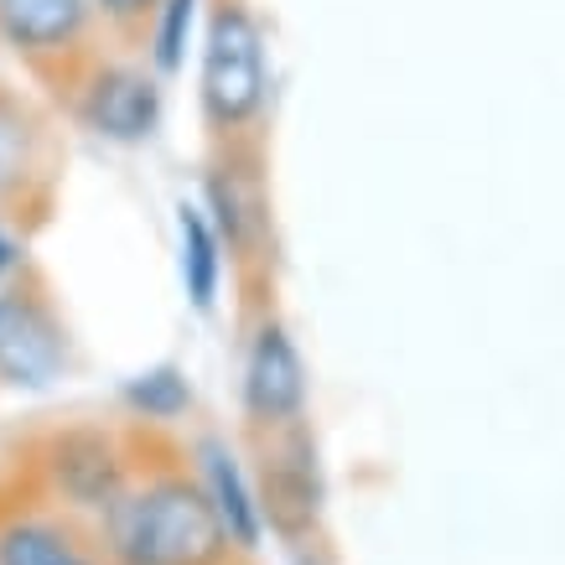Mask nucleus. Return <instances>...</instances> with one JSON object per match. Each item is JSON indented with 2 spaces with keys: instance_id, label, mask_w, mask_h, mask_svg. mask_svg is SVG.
Segmentation results:
<instances>
[{
  "instance_id": "1",
  "label": "nucleus",
  "mask_w": 565,
  "mask_h": 565,
  "mask_svg": "<svg viewBox=\"0 0 565 565\" xmlns=\"http://www.w3.org/2000/svg\"><path fill=\"white\" fill-rule=\"evenodd\" d=\"M109 509V550L120 565H213L228 545L207 493L192 482H156Z\"/></svg>"
},
{
  "instance_id": "2",
  "label": "nucleus",
  "mask_w": 565,
  "mask_h": 565,
  "mask_svg": "<svg viewBox=\"0 0 565 565\" xmlns=\"http://www.w3.org/2000/svg\"><path fill=\"white\" fill-rule=\"evenodd\" d=\"M265 94V57L259 32L244 11H223L207 32L203 52V104L213 120H249Z\"/></svg>"
},
{
  "instance_id": "3",
  "label": "nucleus",
  "mask_w": 565,
  "mask_h": 565,
  "mask_svg": "<svg viewBox=\"0 0 565 565\" xmlns=\"http://www.w3.org/2000/svg\"><path fill=\"white\" fill-rule=\"evenodd\" d=\"M63 374V332L32 296H0V379L17 390H47Z\"/></svg>"
},
{
  "instance_id": "4",
  "label": "nucleus",
  "mask_w": 565,
  "mask_h": 565,
  "mask_svg": "<svg viewBox=\"0 0 565 565\" xmlns=\"http://www.w3.org/2000/svg\"><path fill=\"white\" fill-rule=\"evenodd\" d=\"M84 115L109 140H146L161 120V88L136 68H109L88 88Z\"/></svg>"
},
{
  "instance_id": "5",
  "label": "nucleus",
  "mask_w": 565,
  "mask_h": 565,
  "mask_svg": "<svg viewBox=\"0 0 565 565\" xmlns=\"http://www.w3.org/2000/svg\"><path fill=\"white\" fill-rule=\"evenodd\" d=\"M244 394H249V411L265 415V420H286L301 405L307 379H301V359H296L291 338L280 327L259 332L255 353H249V369H244Z\"/></svg>"
},
{
  "instance_id": "6",
  "label": "nucleus",
  "mask_w": 565,
  "mask_h": 565,
  "mask_svg": "<svg viewBox=\"0 0 565 565\" xmlns=\"http://www.w3.org/2000/svg\"><path fill=\"white\" fill-rule=\"evenodd\" d=\"M88 0H0V36L21 52H52L78 42Z\"/></svg>"
},
{
  "instance_id": "7",
  "label": "nucleus",
  "mask_w": 565,
  "mask_h": 565,
  "mask_svg": "<svg viewBox=\"0 0 565 565\" xmlns=\"http://www.w3.org/2000/svg\"><path fill=\"white\" fill-rule=\"evenodd\" d=\"M203 467H207V503H213V514L223 524V540H234V545H259V503L249 498L239 478V462L223 451L218 441L203 446Z\"/></svg>"
},
{
  "instance_id": "8",
  "label": "nucleus",
  "mask_w": 565,
  "mask_h": 565,
  "mask_svg": "<svg viewBox=\"0 0 565 565\" xmlns=\"http://www.w3.org/2000/svg\"><path fill=\"white\" fill-rule=\"evenodd\" d=\"M57 478H63V493L84 509H109V498L120 488V467L109 457V446L94 441V436H73L57 451Z\"/></svg>"
},
{
  "instance_id": "9",
  "label": "nucleus",
  "mask_w": 565,
  "mask_h": 565,
  "mask_svg": "<svg viewBox=\"0 0 565 565\" xmlns=\"http://www.w3.org/2000/svg\"><path fill=\"white\" fill-rule=\"evenodd\" d=\"M182 280H188L192 307H213V296H218V239L207 228L203 207L192 203H182Z\"/></svg>"
},
{
  "instance_id": "10",
  "label": "nucleus",
  "mask_w": 565,
  "mask_h": 565,
  "mask_svg": "<svg viewBox=\"0 0 565 565\" xmlns=\"http://www.w3.org/2000/svg\"><path fill=\"white\" fill-rule=\"evenodd\" d=\"M0 565H94L68 534H57L52 524H11L0 530Z\"/></svg>"
},
{
  "instance_id": "11",
  "label": "nucleus",
  "mask_w": 565,
  "mask_h": 565,
  "mask_svg": "<svg viewBox=\"0 0 565 565\" xmlns=\"http://www.w3.org/2000/svg\"><path fill=\"white\" fill-rule=\"evenodd\" d=\"M125 399L146 415H177L188 405V384L177 369H151V374H140L125 384Z\"/></svg>"
},
{
  "instance_id": "12",
  "label": "nucleus",
  "mask_w": 565,
  "mask_h": 565,
  "mask_svg": "<svg viewBox=\"0 0 565 565\" xmlns=\"http://www.w3.org/2000/svg\"><path fill=\"white\" fill-rule=\"evenodd\" d=\"M192 6L198 0H167L161 6V26H156V68L161 73L182 68V47H188V32H192Z\"/></svg>"
},
{
  "instance_id": "13",
  "label": "nucleus",
  "mask_w": 565,
  "mask_h": 565,
  "mask_svg": "<svg viewBox=\"0 0 565 565\" xmlns=\"http://www.w3.org/2000/svg\"><path fill=\"white\" fill-rule=\"evenodd\" d=\"M21 156H26V140H21V125L0 109V188L21 172Z\"/></svg>"
},
{
  "instance_id": "14",
  "label": "nucleus",
  "mask_w": 565,
  "mask_h": 565,
  "mask_svg": "<svg viewBox=\"0 0 565 565\" xmlns=\"http://www.w3.org/2000/svg\"><path fill=\"white\" fill-rule=\"evenodd\" d=\"M99 6L109 11V17L130 21V17H146V6H151V0H99Z\"/></svg>"
},
{
  "instance_id": "15",
  "label": "nucleus",
  "mask_w": 565,
  "mask_h": 565,
  "mask_svg": "<svg viewBox=\"0 0 565 565\" xmlns=\"http://www.w3.org/2000/svg\"><path fill=\"white\" fill-rule=\"evenodd\" d=\"M11 265H17V249H11V239H6V234H0V275L11 270Z\"/></svg>"
}]
</instances>
